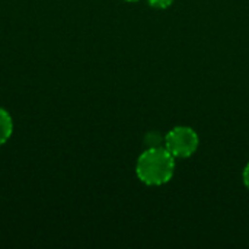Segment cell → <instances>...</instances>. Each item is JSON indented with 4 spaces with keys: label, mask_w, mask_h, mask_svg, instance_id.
I'll list each match as a JSON object with an SVG mask.
<instances>
[{
    "label": "cell",
    "mask_w": 249,
    "mask_h": 249,
    "mask_svg": "<svg viewBox=\"0 0 249 249\" xmlns=\"http://www.w3.org/2000/svg\"><path fill=\"white\" fill-rule=\"evenodd\" d=\"M175 160L177 159L165 146H152L137 159V178L149 187L163 185L169 182L175 174Z\"/></svg>",
    "instance_id": "6da1fadb"
},
{
    "label": "cell",
    "mask_w": 249,
    "mask_h": 249,
    "mask_svg": "<svg viewBox=\"0 0 249 249\" xmlns=\"http://www.w3.org/2000/svg\"><path fill=\"white\" fill-rule=\"evenodd\" d=\"M198 144L200 139L194 128L178 125L168 131L163 146L175 159H187L197 152Z\"/></svg>",
    "instance_id": "7a4b0ae2"
},
{
    "label": "cell",
    "mask_w": 249,
    "mask_h": 249,
    "mask_svg": "<svg viewBox=\"0 0 249 249\" xmlns=\"http://www.w3.org/2000/svg\"><path fill=\"white\" fill-rule=\"evenodd\" d=\"M12 134H13V120L4 108H0V146L7 143Z\"/></svg>",
    "instance_id": "3957f363"
},
{
    "label": "cell",
    "mask_w": 249,
    "mask_h": 249,
    "mask_svg": "<svg viewBox=\"0 0 249 249\" xmlns=\"http://www.w3.org/2000/svg\"><path fill=\"white\" fill-rule=\"evenodd\" d=\"M147 1L155 9H168L175 0H147Z\"/></svg>",
    "instance_id": "277c9868"
},
{
    "label": "cell",
    "mask_w": 249,
    "mask_h": 249,
    "mask_svg": "<svg viewBox=\"0 0 249 249\" xmlns=\"http://www.w3.org/2000/svg\"><path fill=\"white\" fill-rule=\"evenodd\" d=\"M242 179H244V184H245V187L248 188V191H249V163L245 166V169H244Z\"/></svg>",
    "instance_id": "5b68a950"
},
{
    "label": "cell",
    "mask_w": 249,
    "mask_h": 249,
    "mask_svg": "<svg viewBox=\"0 0 249 249\" xmlns=\"http://www.w3.org/2000/svg\"><path fill=\"white\" fill-rule=\"evenodd\" d=\"M125 1H139V0H125Z\"/></svg>",
    "instance_id": "8992f818"
}]
</instances>
